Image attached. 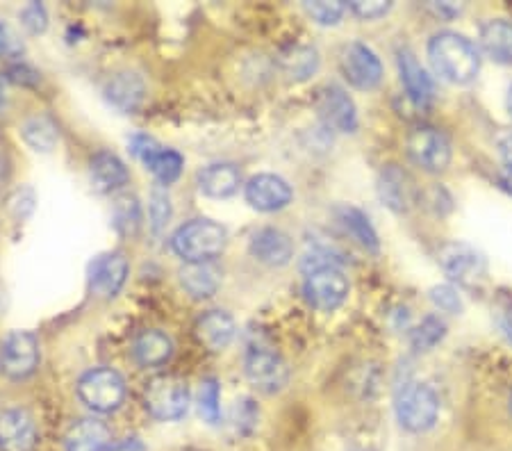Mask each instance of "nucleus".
<instances>
[{"label": "nucleus", "instance_id": "nucleus-9", "mask_svg": "<svg viewBox=\"0 0 512 451\" xmlns=\"http://www.w3.org/2000/svg\"><path fill=\"white\" fill-rule=\"evenodd\" d=\"M130 149L146 164V169H151V174L158 178V183L164 187L176 183L180 174H183V155L171 149H164V146L155 142L153 137L135 135L130 139Z\"/></svg>", "mask_w": 512, "mask_h": 451}, {"label": "nucleus", "instance_id": "nucleus-29", "mask_svg": "<svg viewBox=\"0 0 512 451\" xmlns=\"http://www.w3.org/2000/svg\"><path fill=\"white\" fill-rule=\"evenodd\" d=\"M21 135L26 139L30 149L39 153H51L57 146V142H60V130H57L53 119L46 117V114L30 117L21 126Z\"/></svg>", "mask_w": 512, "mask_h": 451}, {"label": "nucleus", "instance_id": "nucleus-34", "mask_svg": "<svg viewBox=\"0 0 512 451\" xmlns=\"http://www.w3.org/2000/svg\"><path fill=\"white\" fill-rule=\"evenodd\" d=\"M171 196L164 185H155L151 192V228L153 233H160L171 219Z\"/></svg>", "mask_w": 512, "mask_h": 451}, {"label": "nucleus", "instance_id": "nucleus-12", "mask_svg": "<svg viewBox=\"0 0 512 451\" xmlns=\"http://www.w3.org/2000/svg\"><path fill=\"white\" fill-rule=\"evenodd\" d=\"M440 265L447 272V276L462 285H474L485 276V260L481 253L462 242H451L442 246Z\"/></svg>", "mask_w": 512, "mask_h": 451}, {"label": "nucleus", "instance_id": "nucleus-14", "mask_svg": "<svg viewBox=\"0 0 512 451\" xmlns=\"http://www.w3.org/2000/svg\"><path fill=\"white\" fill-rule=\"evenodd\" d=\"M317 110L326 126L337 130V133H353V130L358 128V112H355V103L342 87L328 85L324 92L319 94Z\"/></svg>", "mask_w": 512, "mask_h": 451}, {"label": "nucleus", "instance_id": "nucleus-26", "mask_svg": "<svg viewBox=\"0 0 512 451\" xmlns=\"http://www.w3.org/2000/svg\"><path fill=\"white\" fill-rule=\"evenodd\" d=\"M180 283L194 299H210L219 290L221 276L210 262H187L180 269Z\"/></svg>", "mask_w": 512, "mask_h": 451}, {"label": "nucleus", "instance_id": "nucleus-3", "mask_svg": "<svg viewBox=\"0 0 512 451\" xmlns=\"http://www.w3.org/2000/svg\"><path fill=\"white\" fill-rule=\"evenodd\" d=\"M396 417L406 431H428L440 413V399L424 383H406L394 401Z\"/></svg>", "mask_w": 512, "mask_h": 451}, {"label": "nucleus", "instance_id": "nucleus-13", "mask_svg": "<svg viewBox=\"0 0 512 451\" xmlns=\"http://www.w3.org/2000/svg\"><path fill=\"white\" fill-rule=\"evenodd\" d=\"M246 201L260 212H278L292 203V187L276 174H258L246 183Z\"/></svg>", "mask_w": 512, "mask_h": 451}, {"label": "nucleus", "instance_id": "nucleus-37", "mask_svg": "<svg viewBox=\"0 0 512 451\" xmlns=\"http://www.w3.org/2000/svg\"><path fill=\"white\" fill-rule=\"evenodd\" d=\"M431 299H433L437 308L444 310V313H460V308H462L460 297L456 294V290H453V287H449V285L433 287Z\"/></svg>", "mask_w": 512, "mask_h": 451}, {"label": "nucleus", "instance_id": "nucleus-40", "mask_svg": "<svg viewBox=\"0 0 512 451\" xmlns=\"http://www.w3.org/2000/svg\"><path fill=\"white\" fill-rule=\"evenodd\" d=\"M501 158H503V164L508 167V174L512 176V135H508L501 142Z\"/></svg>", "mask_w": 512, "mask_h": 451}, {"label": "nucleus", "instance_id": "nucleus-21", "mask_svg": "<svg viewBox=\"0 0 512 451\" xmlns=\"http://www.w3.org/2000/svg\"><path fill=\"white\" fill-rule=\"evenodd\" d=\"M112 431L98 420H80L66 431V451H112Z\"/></svg>", "mask_w": 512, "mask_h": 451}, {"label": "nucleus", "instance_id": "nucleus-31", "mask_svg": "<svg viewBox=\"0 0 512 451\" xmlns=\"http://www.w3.org/2000/svg\"><path fill=\"white\" fill-rule=\"evenodd\" d=\"M114 228L123 237H135L142 228V205L137 196L121 194L114 201Z\"/></svg>", "mask_w": 512, "mask_h": 451}, {"label": "nucleus", "instance_id": "nucleus-38", "mask_svg": "<svg viewBox=\"0 0 512 451\" xmlns=\"http://www.w3.org/2000/svg\"><path fill=\"white\" fill-rule=\"evenodd\" d=\"M392 3H385V0H355L351 3V10L360 16V19H381L387 12H390Z\"/></svg>", "mask_w": 512, "mask_h": 451}, {"label": "nucleus", "instance_id": "nucleus-2", "mask_svg": "<svg viewBox=\"0 0 512 451\" xmlns=\"http://www.w3.org/2000/svg\"><path fill=\"white\" fill-rule=\"evenodd\" d=\"M171 249L185 262H210L226 249V231L217 221L192 219L173 233Z\"/></svg>", "mask_w": 512, "mask_h": 451}, {"label": "nucleus", "instance_id": "nucleus-32", "mask_svg": "<svg viewBox=\"0 0 512 451\" xmlns=\"http://www.w3.org/2000/svg\"><path fill=\"white\" fill-rule=\"evenodd\" d=\"M221 392L217 379H205L198 390V413L208 424H219L221 420V406H219Z\"/></svg>", "mask_w": 512, "mask_h": 451}, {"label": "nucleus", "instance_id": "nucleus-41", "mask_svg": "<svg viewBox=\"0 0 512 451\" xmlns=\"http://www.w3.org/2000/svg\"><path fill=\"white\" fill-rule=\"evenodd\" d=\"M10 28L5 26V23H0V55L10 51Z\"/></svg>", "mask_w": 512, "mask_h": 451}, {"label": "nucleus", "instance_id": "nucleus-11", "mask_svg": "<svg viewBox=\"0 0 512 451\" xmlns=\"http://www.w3.org/2000/svg\"><path fill=\"white\" fill-rule=\"evenodd\" d=\"M342 71L346 80L355 89H362V92L376 89L383 80L381 60H378V55L367 44H360V41H353V44L346 46L342 57Z\"/></svg>", "mask_w": 512, "mask_h": 451}, {"label": "nucleus", "instance_id": "nucleus-22", "mask_svg": "<svg viewBox=\"0 0 512 451\" xmlns=\"http://www.w3.org/2000/svg\"><path fill=\"white\" fill-rule=\"evenodd\" d=\"M399 73H401L403 87H406V92L412 101H415L417 105L431 103L433 92H435L433 80L424 71V67L417 62L415 53H410L408 48H403V51L399 53Z\"/></svg>", "mask_w": 512, "mask_h": 451}, {"label": "nucleus", "instance_id": "nucleus-19", "mask_svg": "<svg viewBox=\"0 0 512 451\" xmlns=\"http://www.w3.org/2000/svg\"><path fill=\"white\" fill-rule=\"evenodd\" d=\"M239 183H242V176L235 164L217 162L198 171V187L210 199H230L239 190Z\"/></svg>", "mask_w": 512, "mask_h": 451}, {"label": "nucleus", "instance_id": "nucleus-10", "mask_svg": "<svg viewBox=\"0 0 512 451\" xmlns=\"http://www.w3.org/2000/svg\"><path fill=\"white\" fill-rule=\"evenodd\" d=\"M408 153L421 169L444 171L451 162V144L440 130L421 126L415 128L408 137Z\"/></svg>", "mask_w": 512, "mask_h": 451}, {"label": "nucleus", "instance_id": "nucleus-23", "mask_svg": "<svg viewBox=\"0 0 512 451\" xmlns=\"http://www.w3.org/2000/svg\"><path fill=\"white\" fill-rule=\"evenodd\" d=\"M132 351H135L139 365L162 367L167 365L173 356V342L167 333L158 331V328H148V331L137 335L135 349Z\"/></svg>", "mask_w": 512, "mask_h": 451}, {"label": "nucleus", "instance_id": "nucleus-25", "mask_svg": "<svg viewBox=\"0 0 512 451\" xmlns=\"http://www.w3.org/2000/svg\"><path fill=\"white\" fill-rule=\"evenodd\" d=\"M92 180L98 192H114L128 183L130 174L121 158L110 151H101L92 158Z\"/></svg>", "mask_w": 512, "mask_h": 451}, {"label": "nucleus", "instance_id": "nucleus-18", "mask_svg": "<svg viewBox=\"0 0 512 451\" xmlns=\"http://www.w3.org/2000/svg\"><path fill=\"white\" fill-rule=\"evenodd\" d=\"M251 253L264 265L283 267L294 256V244L289 235L278 231V228H260L251 237Z\"/></svg>", "mask_w": 512, "mask_h": 451}, {"label": "nucleus", "instance_id": "nucleus-7", "mask_svg": "<svg viewBox=\"0 0 512 451\" xmlns=\"http://www.w3.org/2000/svg\"><path fill=\"white\" fill-rule=\"evenodd\" d=\"M39 365V342L28 331H12L0 347V369L14 381L28 379Z\"/></svg>", "mask_w": 512, "mask_h": 451}, {"label": "nucleus", "instance_id": "nucleus-43", "mask_svg": "<svg viewBox=\"0 0 512 451\" xmlns=\"http://www.w3.org/2000/svg\"><path fill=\"white\" fill-rule=\"evenodd\" d=\"M5 108V76H0V112Z\"/></svg>", "mask_w": 512, "mask_h": 451}, {"label": "nucleus", "instance_id": "nucleus-16", "mask_svg": "<svg viewBox=\"0 0 512 451\" xmlns=\"http://www.w3.org/2000/svg\"><path fill=\"white\" fill-rule=\"evenodd\" d=\"M103 92H105L107 103L114 105L119 112L132 114L137 112L139 105L144 103L146 87H144V80L139 78L137 73L121 71V73H114V76L107 80Z\"/></svg>", "mask_w": 512, "mask_h": 451}, {"label": "nucleus", "instance_id": "nucleus-17", "mask_svg": "<svg viewBox=\"0 0 512 451\" xmlns=\"http://www.w3.org/2000/svg\"><path fill=\"white\" fill-rule=\"evenodd\" d=\"M128 278V260L123 253H110L92 265V290L103 299H112L121 292Z\"/></svg>", "mask_w": 512, "mask_h": 451}, {"label": "nucleus", "instance_id": "nucleus-15", "mask_svg": "<svg viewBox=\"0 0 512 451\" xmlns=\"http://www.w3.org/2000/svg\"><path fill=\"white\" fill-rule=\"evenodd\" d=\"M37 445V426L26 410L12 408L0 413V449L32 451Z\"/></svg>", "mask_w": 512, "mask_h": 451}, {"label": "nucleus", "instance_id": "nucleus-1", "mask_svg": "<svg viewBox=\"0 0 512 451\" xmlns=\"http://www.w3.org/2000/svg\"><path fill=\"white\" fill-rule=\"evenodd\" d=\"M428 57H431L433 69L453 85H467L481 69V57H478L476 46L458 32L435 35L428 41Z\"/></svg>", "mask_w": 512, "mask_h": 451}, {"label": "nucleus", "instance_id": "nucleus-45", "mask_svg": "<svg viewBox=\"0 0 512 451\" xmlns=\"http://www.w3.org/2000/svg\"><path fill=\"white\" fill-rule=\"evenodd\" d=\"M508 108H510V114H512V87H510V98H508Z\"/></svg>", "mask_w": 512, "mask_h": 451}, {"label": "nucleus", "instance_id": "nucleus-44", "mask_svg": "<svg viewBox=\"0 0 512 451\" xmlns=\"http://www.w3.org/2000/svg\"><path fill=\"white\" fill-rule=\"evenodd\" d=\"M501 185H503V190H508L512 194V176L501 178Z\"/></svg>", "mask_w": 512, "mask_h": 451}, {"label": "nucleus", "instance_id": "nucleus-36", "mask_svg": "<svg viewBox=\"0 0 512 451\" xmlns=\"http://www.w3.org/2000/svg\"><path fill=\"white\" fill-rule=\"evenodd\" d=\"M21 21L23 26H26L32 35H39V32H44L48 28V12L46 7L41 3H30L21 10Z\"/></svg>", "mask_w": 512, "mask_h": 451}, {"label": "nucleus", "instance_id": "nucleus-27", "mask_svg": "<svg viewBox=\"0 0 512 451\" xmlns=\"http://www.w3.org/2000/svg\"><path fill=\"white\" fill-rule=\"evenodd\" d=\"M481 44L485 53L501 64H512V23L492 19L483 23Z\"/></svg>", "mask_w": 512, "mask_h": 451}, {"label": "nucleus", "instance_id": "nucleus-42", "mask_svg": "<svg viewBox=\"0 0 512 451\" xmlns=\"http://www.w3.org/2000/svg\"><path fill=\"white\" fill-rule=\"evenodd\" d=\"M503 331H506L508 338L512 340V310H508L506 317H503Z\"/></svg>", "mask_w": 512, "mask_h": 451}, {"label": "nucleus", "instance_id": "nucleus-35", "mask_svg": "<svg viewBox=\"0 0 512 451\" xmlns=\"http://www.w3.org/2000/svg\"><path fill=\"white\" fill-rule=\"evenodd\" d=\"M346 10L344 3H328V0H315V3H305V12H308L312 19L321 26H335L337 21L342 19V14Z\"/></svg>", "mask_w": 512, "mask_h": 451}, {"label": "nucleus", "instance_id": "nucleus-33", "mask_svg": "<svg viewBox=\"0 0 512 451\" xmlns=\"http://www.w3.org/2000/svg\"><path fill=\"white\" fill-rule=\"evenodd\" d=\"M444 328H447V326H444L440 317H426L424 322H421L410 335L412 347L419 349V351L433 349L435 344L444 338Z\"/></svg>", "mask_w": 512, "mask_h": 451}, {"label": "nucleus", "instance_id": "nucleus-5", "mask_svg": "<svg viewBox=\"0 0 512 451\" xmlns=\"http://www.w3.org/2000/svg\"><path fill=\"white\" fill-rule=\"evenodd\" d=\"M144 404L155 420H180V417H185L189 408L187 383L171 374L155 376V379L146 385Z\"/></svg>", "mask_w": 512, "mask_h": 451}, {"label": "nucleus", "instance_id": "nucleus-6", "mask_svg": "<svg viewBox=\"0 0 512 451\" xmlns=\"http://www.w3.org/2000/svg\"><path fill=\"white\" fill-rule=\"evenodd\" d=\"M303 292L305 299L317 310L333 313L349 297V281H346L342 269L335 265H319L308 269V274H305Z\"/></svg>", "mask_w": 512, "mask_h": 451}, {"label": "nucleus", "instance_id": "nucleus-39", "mask_svg": "<svg viewBox=\"0 0 512 451\" xmlns=\"http://www.w3.org/2000/svg\"><path fill=\"white\" fill-rule=\"evenodd\" d=\"M10 78L14 82H21V85H35L39 80V76L35 71H32L28 64H16V67L10 69Z\"/></svg>", "mask_w": 512, "mask_h": 451}, {"label": "nucleus", "instance_id": "nucleus-8", "mask_svg": "<svg viewBox=\"0 0 512 451\" xmlns=\"http://www.w3.org/2000/svg\"><path fill=\"white\" fill-rule=\"evenodd\" d=\"M244 372L253 388H258L260 392H267V395L280 392L289 381V369L285 365V360L280 358L276 351H269L262 347L249 349V354H246V360H244Z\"/></svg>", "mask_w": 512, "mask_h": 451}, {"label": "nucleus", "instance_id": "nucleus-46", "mask_svg": "<svg viewBox=\"0 0 512 451\" xmlns=\"http://www.w3.org/2000/svg\"><path fill=\"white\" fill-rule=\"evenodd\" d=\"M510 410H512V397H510Z\"/></svg>", "mask_w": 512, "mask_h": 451}, {"label": "nucleus", "instance_id": "nucleus-24", "mask_svg": "<svg viewBox=\"0 0 512 451\" xmlns=\"http://www.w3.org/2000/svg\"><path fill=\"white\" fill-rule=\"evenodd\" d=\"M378 194H381L383 203L394 212H406L412 203V183L406 171L399 167L383 169L381 180H378Z\"/></svg>", "mask_w": 512, "mask_h": 451}, {"label": "nucleus", "instance_id": "nucleus-20", "mask_svg": "<svg viewBox=\"0 0 512 451\" xmlns=\"http://www.w3.org/2000/svg\"><path fill=\"white\" fill-rule=\"evenodd\" d=\"M196 338L208 351H224L235 338V322L224 310H210L196 322Z\"/></svg>", "mask_w": 512, "mask_h": 451}, {"label": "nucleus", "instance_id": "nucleus-30", "mask_svg": "<svg viewBox=\"0 0 512 451\" xmlns=\"http://www.w3.org/2000/svg\"><path fill=\"white\" fill-rule=\"evenodd\" d=\"M280 69L289 80H308L319 69V55L310 46H292L280 55Z\"/></svg>", "mask_w": 512, "mask_h": 451}, {"label": "nucleus", "instance_id": "nucleus-4", "mask_svg": "<svg viewBox=\"0 0 512 451\" xmlns=\"http://www.w3.org/2000/svg\"><path fill=\"white\" fill-rule=\"evenodd\" d=\"M78 397L94 413H112L126 399V381L110 367H98L78 381Z\"/></svg>", "mask_w": 512, "mask_h": 451}, {"label": "nucleus", "instance_id": "nucleus-28", "mask_svg": "<svg viewBox=\"0 0 512 451\" xmlns=\"http://www.w3.org/2000/svg\"><path fill=\"white\" fill-rule=\"evenodd\" d=\"M337 219L342 221L346 233H349L353 240L362 246V249L378 253L381 242H378V233L374 231V226H371V221L365 212L353 208V205H342V208H337Z\"/></svg>", "mask_w": 512, "mask_h": 451}]
</instances>
